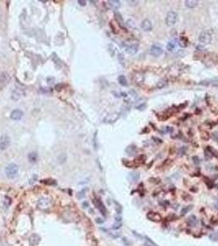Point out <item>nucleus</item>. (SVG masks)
Listing matches in <instances>:
<instances>
[{
  "mask_svg": "<svg viewBox=\"0 0 218 246\" xmlns=\"http://www.w3.org/2000/svg\"><path fill=\"white\" fill-rule=\"evenodd\" d=\"M18 166L14 162L9 163L6 167H5V174L9 179H12L17 175L18 172Z\"/></svg>",
  "mask_w": 218,
  "mask_h": 246,
  "instance_id": "1",
  "label": "nucleus"
},
{
  "mask_svg": "<svg viewBox=\"0 0 218 246\" xmlns=\"http://www.w3.org/2000/svg\"><path fill=\"white\" fill-rule=\"evenodd\" d=\"M212 40V32L210 30L202 32L199 35V41L203 44H209Z\"/></svg>",
  "mask_w": 218,
  "mask_h": 246,
  "instance_id": "2",
  "label": "nucleus"
},
{
  "mask_svg": "<svg viewBox=\"0 0 218 246\" xmlns=\"http://www.w3.org/2000/svg\"><path fill=\"white\" fill-rule=\"evenodd\" d=\"M178 15L176 12H169L166 16V24L168 26H172L176 23Z\"/></svg>",
  "mask_w": 218,
  "mask_h": 246,
  "instance_id": "3",
  "label": "nucleus"
},
{
  "mask_svg": "<svg viewBox=\"0 0 218 246\" xmlns=\"http://www.w3.org/2000/svg\"><path fill=\"white\" fill-rule=\"evenodd\" d=\"M11 143V139L7 135H2L0 136V149L5 150L8 149Z\"/></svg>",
  "mask_w": 218,
  "mask_h": 246,
  "instance_id": "4",
  "label": "nucleus"
},
{
  "mask_svg": "<svg viewBox=\"0 0 218 246\" xmlns=\"http://www.w3.org/2000/svg\"><path fill=\"white\" fill-rule=\"evenodd\" d=\"M52 204V200H50L49 198L47 197H43L40 200H39L38 206L39 208L41 209H47V208H50Z\"/></svg>",
  "mask_w": 218,
  "mask_h": 246,
  "instance_id": "5",
  "label": "nucleus"
},
{
  "mask_svg": "<svg viewBox=\"0 0 218 246\" xmlns=\"http://www.w3.org/2000/svg\"><path fill=\"white\" fill-rule=\"evenodd\" d=\"M163 53V50L162 49V47L157 44H153L149 49V54H151L153 57H159Z\"/></svg>",
  "mask_w": 218,
  "mask_h": 246,
  "instance_id": "6",
  "label": "nucleus"
},
{
  "mask_svg": "<svg viewBox=\"0 0 218 246\" xmlns=\"http://www.w3.org/2000/svg\"><path fill=\"white\" fill-rule=\"evenodd\" d=\"M138 50H139V44L136 43H133V44H130L126 46V52L130 55L137 54Z\"/></svg>",
  "mask_w": 218,
  "mask_h": 246,
  "instance_id": "7",
  "label": "nucleus"
},
{
  "mask_svg": "<svg viewBox=\"0 0 218 246\" xmlns=\"http://www.w3.org/2000/svg\"><path fill=\"white\" fill-rule=\"evenodd\" d=\"M23 115V112L21 110V109H15L11 112V115H10V117H11L12 120H15V121H18V120H21L22 118Z\"/></svg>",
  "mask_w": 218,
  "mask_h": 246,
  "instance_id": "8",
  "label": "nucleus"
},
{
  "mask_svg": "<svg viewBox=\"0 0 218 246\" xmlns=\"http://www.w3.org/2000/svg\"><path fill=\"white\" fill-rule=\"evenodd\" d=\"M141 28L144 31H151L153 29L152 22L149 19H144L141 22Z\"/></svg>",
  "mask_w": 218,
  "mask_h": 246,
  "instance_id": "9",
  "label": "nucleus"
},
{
  "mask_svg": "<svg viewBox=\"0 0 218 246\" xmlns=\"http://www.w3.org/2000/svg\"><path fill=\"white\" fill-rule=\"evenodd\" d=\"M94 204H95L97 208L100 211V212H101L103 216H106L107 210H106V208H105L104 204H103V202L99 200H94Z\"/></svg>",
  "mask_w": 218,
  "mask_h": 246,
  "instance_id": "10",
  "label": "nucleus"
},
{
  "mask_svg": "<svg viewBox=\"0 0 218 246\" xmlns=\"http://www.w3.org/2000/svg\"><path fill=\"white\" fill-rule=\"evenodd\" d=\"M10 81V76L8 72H2L0 74V84L2 85H7Z\"/></svg>",
  "mask_w": 218,
  "mask_h": 246,
  "instance_id": "11",
  "label": "nucleus"
},
{
  "mask_svg": "<svg viewBox=\"0 0 218 246\" xmlns=\"http://www.w3.org/2000/svg\"><path fill=\"white\" fill-rule=\"evenodd\" d=\"M147 217H148V219H149L150 221H153V222H159L162 219L161 216L158 213L152 212H150L147 214Z\"/></svg>",
  "mask_w": 218,
  "mask_h": 246,
  "instance_id": "12",
  "label": "nucleus"
},
{
  "mask_svg": "<svg viewBox=\"0 0 218 246\" xmlns=\"http://www.w3.org/2000/svg\"><path fill=\"white\" fill-rule=\"evenodd\" d=\"M24 94H25L23 91H21L19 89H16L11 94V99L13 100H18L21 99V97L24 96Z\"/></svg>",
  "mask_w": 218,
  "mask_h": 246,
  "instance_id": "13",
  "label": "nucleus"
},
{
  "mask_svg": "<svg viewBox=\"0 0 218 246\" xmlns=\"http://www.w3.org/2000/svg\"><path fill=\"white\" fill-rule=\"evenodd\" d=\"M119 114L118 113H112L107 115V117L105 118L106 122H115L118 119Z\"/></svg>",
  "mask_w": 218,
  "mask_h": 246,
  "instance_id": "14",
  "label": "nucleus"
},
{
  "mask_svg": "<svg viewBox=\"0 0 218 246\" xmlns=\"http://www.w3.org/2000/svg\"><path fill=\"white\" fill-rule=\"evenodd\" d=\"M107 3L112 9L117 10L121 7V3H120V1H117V0H111V1H108Z\"/></svg>",
  "mask_w": 218,
  "mask_h": 246,
  "instance_id": "15",
  "label": "nucleus"
},
{
  "mask_svg": "<svg viewBox=\"0 0 218 246\" xmlns=\"http://www.w3.org/2000/svg\"><path fill=\"white\" fill-rule=\"evenodd\" d=\"M144 80V75L140 72H136L134 76V81L137 83V84H141L143 83V81Z\"/></svg>",
  "mask_w": 218,
  "mask_h": 246,
  "instance_id": "16",
  "label": "nucleus"
},
{
  "mask_svg": "<svg viewBox=\"0 0 218 246\" xmlns=\"http://www.w3.org/2000/svg\"><path fill=\"white\" fill-rule=\"evenodd\" d=\"M198 222H199L198 218H197L194 215H191L188 218V223H189V225L190 227H196Z\"/></svg>",
  "mask_w": 218,
  "mask_h": 246,
  "instance_id": "17",
  "label": "nucleus"
},
{
  "mask_svg": "<svg viewBox=\"0 0 218 246\" xmlns=\"http://www.w3.org/2000/svg\"><path fill=\"white\" fill-rule=\"evenodd\" d=\"M184 4H185V6L188 7V8H194L198 6L199 1H197V0H186V1L184 2Z\"/></svg>",
  "mask_w": 218,
  "mask_h": 246,
  "instance_id": "18",
  "label": "nucleus"
},
{
  "mask_svg": "<svg viewBox=\"0 0 218 246\" xmlns=\"http://www.w3.org/2000/svg\"><path fill=\"white\" fill-rule=\"evenodd\" d=\"M37 159H38V154H37V153H35V152L30 153L29 155H28V160H29V162H31V163L36 162Z\"/></svg>",
  "mask_w": 218,
  "mask_h": 246,
  "instance_id": "19",
  "label": "nucleus"
},
{
  "mask_svg": "<svg viewBox=\"0 0 218 246\" xmlns=\"http://www.w3.org/2000/svg\"><path fill=\"white\" fill-rule=\"evenodd\" d=\"M167 49H168V51H170V52L175 51V49H176V42L175 40H171V41H169L167 45Z\"/></svg>",
  "mask_w": 218,
  "mask_h": 246,
  "instance_id": "20",
  "label": "nucleus"
},
{
  "mask_svg": "<svg viewBox=\"0 0 218 246\" xmlns=\"http://www.w3.org/2000/svg\"><path fill=\"white\" fill-rule=\"evenodd\" d=\"M139 173L138 172H131L129 175V179H130L131 181H137L139 179Z\"/></svg>",
  "mask_w": 218,
  "mask_h": 246,
  "instance_id": "21",
  "label": "nucleus"
},
{
  "mask_svg": "<svg viewBox=\"0 0 218 246\" xmlns=\"http://www.w3.org/2000/svg\"><path fill=\"white\" fill-rule=\"evenodd\" d=\"M187 39H186V38L185 37H180V39L178 40V44L180 45V47H182V48H184V47L187 46Z\"/></svg>",
  "mask_w": 218,
  "mask_h": 246,
  "instance_id": "22",
  "label": "nucleus"
},
{
  "mask_svg": "<svg viewBox=\"0 0 218 246\" xmlns=\"http://www.w3.org/2000/svg\"><path fill=\"white\" fill-rule=\"evenodd\" d=\"M118 82L119 84L121 85H122V86H126V85H128L127 84V80H126V78L125 76H120V77H118Z\"/></svg>",
  "mask_w": 218,
  "mask_h": 246,
  "instance_id": "23",
  "label": "nucleus"
},
{
  "mask_svg": "<svg viewBox=\"0 0 218 246\" xmlns=\"http://www.w3.org/2000/svg\"><path fill=\"white\" fill-rule=\"evenodd\" d=\"M209 238L212 240H213V241H218V231H215L213 234H212L209 236Z\"/></svg>",
  "mask_w": 218,
  "mask_h": 246,
  "instance_id": "24",
  "label": "nucleus"
},
{
  "mask_svg": "<svg viewBox=\"0 0 218 246\" xmlns=\"http://www.w3.org/2000/svg\"><path fill=\"white\" fill-rule=\"evenodd\" d=\"M166 85H167V80H162L157 84V87L158 89H162Z\"/></svg>",
  "mask_w": 218,
  "mask_h": 246,
  "instance_id": "25",
  "label": "nucleus"
},
{
  "mask_svg": "<svg viewBox=\"0 0 218 246\" xmlns=\"http://www.w3.org/2000/svg\"><path fill=\"white\" fill-rule=\"evenodd\" d=\"M192 208H193L192 206H188V207H185L184 208H183V209H182V211H181V215L182 216L185 215L188 212H189L190 210H191Z\"/></svg>",
  "mask_w": 218,
  "mask_h": 246,
  "instance_id": "26",
  "label": "nucleus"
},
{
  "mask_svg": "<svg viewBox=\"0 0 218 246\" xmlns=\"http://www.w3.org/2000/svg\"><path fill=\"white\" fill-rule=\"evenodd\" d=\"M126 25H127L128 26H130V28H133V27L135 26V23H134V21H133V20H130V19H129L127 21H126Z\"/></svg>",
  "mask_w": 218,
  "mask_h": 246,
  "instance_id": "27",
  "label": "nucleus"
},
{
  "mask_svg": "<svg viewBox=\"0 0 218 246\" xmlns=\"http://www.w3.org/2000/svg\"><path fill=\"white\" fill-rule=\"evenodd\" d=\"M213 138L218 143V131H216V132L213 133Z\"/></svg>",
  "mask_w": 218,
  "mask_h": 246,
  "instance_id": "28",
  "label": "nucleus"
},
{
  "mask_svg": "<svg viewBox=\"0 0 218 246\" xmlns=\"http://www.w3.org/2000/svg\"><path fill=\"white\" fill-rule=\"evenodd\" d=\"M78 4H80V6H85L86 2H85V1H83V0H78Z\"/></svg>",
  "mask_w": 218,
  "mask_h": 246,
  "instance_id": "29",
  "label": "nucleus"
},
{
  "mask_svg": "<svg viewBox=\"0 0 218 246\" xmlns=\"http://www.w3.org/2000/svg\"><path fill=\"white\" fill-rule=\"evenodd\" d=\"M121 226H122V224H117V225H114L113 227H112V229H119L120 227H121Z\"/></svg>",
  "mask_w": 218,
  "mask_h": 246,
  "instance_id": "30",
  "label": "nucleus"
}]
</instances>
